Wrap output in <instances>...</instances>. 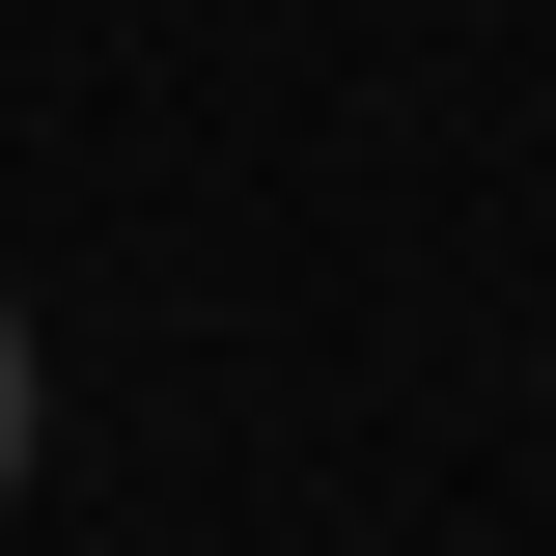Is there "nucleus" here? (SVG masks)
Masks as SVG:
<instances>
[{"instance_id":"nucleus-1","label":"nucleus","mask_w":556,"mask_h":556,"mask_svg":"<svg viewBox=\"0 0 556 556\" xmlns=\"http://www.w3.org/2000/svg\"><path fill=\"white\" fill-rule=\"evenodd\" d=\"M28 445H56V417H28V306H0V501H28Z\"/></svg>"}]
</instances>
